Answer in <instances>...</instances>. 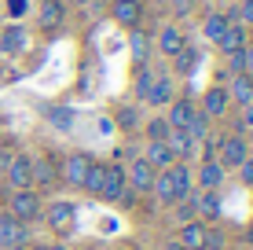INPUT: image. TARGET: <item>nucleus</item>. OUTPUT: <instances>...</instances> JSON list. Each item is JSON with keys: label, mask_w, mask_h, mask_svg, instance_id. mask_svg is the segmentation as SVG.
<instances>
[{"label": "nucleus", "mask_w": 253, "mask_h": 250, "mask_svg": "<svg viewBox=\"0 0 253 250\" xmlns=\"http://www.w3.org/2000/svg\"><path fill=\"white\" fill-rule=\"evenodd\" d=\"M191 184H195L191 169L184 166V162H172L169 169H158V177H154V188H151V192L158 195V202L176 206L180 199H187V195H191Z\"/></svg>", "instance_id": "obj_1"}, {"label": "nucleus", "mask_w": 253, "mask_h": 250, "mask_svg": "<svg viewBox=\"0 0 253 250\" xmlns=\"http://www.w3.org/2000/svg\"><path fill=\"white\" fill-rule=\"evenodd\" d=\"M7 213H11L15 221H22V225L37 221L41 213H44V206H41V195L33 192V188H22V192H15L11 199H7Z\"/></svg>", "instance_id": "obj_2"}, {"label": "nucleus", "mask_w": 253, "mask_h": 250, "mask_svg": "<svg viewBox=\"0 0 253 250\" xmlns=\"http://www.w3.org/2000/svg\"><path fill=\"white\" fill-rule=\"evenodd\" d=\"M246 158H250V148H246V140H242V133H231V136H224V140H216V162H220L224 169H239Z\"/></svg>", "instance_id": "obj_3"}, {"label": "nucleus", "mask_w": 253, "mask_h": 250, "mask_svg": "<svg viewBox=\"0 0 253 250\" xmlns=\"http://www.w3.org/2000/svg\"><path fill=\"white\" fill-rule=\"evenodd\" d=\"M154 177H158V169L151 166L147 158H132L125 166V180H128V192H139V195H151L154 188Z\"/></svg>", "instance_id": "obj_4"}, {"label": "nucleus", "mask_w": 253, "mask_h": 250, "mask_svg": "<svg viewBox=\"0 0 253 250\" xmlns=\"http://www.w3.org/2000/svg\"><path fill=\"white\" fill-rule=\"evenodd\" d=\"M0 247H4V250L30 247V228H26L22 221H15L11 213H0Z\"/></svg>", "instance_id": "obj_5"}, {"label": "nucleus", "mask_w": 253, "mask_h": 250, "mask_svg": "<svg viewBox=\"0 0 253 250\" xmlns=\"http://www.w3.org/2000/svg\"><path fill=\"white\" fill-rule=\"evenodd\" d=\"M92 162H95V158H92L88 151H74V154H66V162L59 166V177H63L70 188H81V184H84V173H88Z\"/></svg>", "instance_id": "obj_6"}, {"label": "nucleus", "mask_w": 253, "mask_h": 250, "mask_svg": "<svg viewBox=\"0 0 253 250\" xmlns=\"http://www.w3.org/2000/svg\"><path fill=\"white\" fill-rule=\"evenodd\" d=\"M4 180L15 188V192L33 188V158L30 154H11V162H7V169H4Z\"/></svg>", "instance_id": "obj_7"}, {"label": "nucleus", "mask_w": 253, "mask_h": 250, "mask_svg": "<svg viewBox=\"0 0 253 250\" xmlns=\"http://www.w3.org/2000/svg\"><path fill=\"white\" fill-rule=\"evenodd\" d=\"M44 217H48V228L55 232V236H66V232L74 228V221H77V206L66 202V199H59V202H51L44 210Z\"/></svg>", "instance_id": "obj_8"}, {"label": "nucleus", "mask_w": 253, "mask_h": 250, "mask_svg": "<svg viewBox=\"0 0 253 250\" xmlns=\"http://www.w3.org/2000/svg\"><path fill=\"white\" fill-rule=\"evenodd\" d=\"M128 180H125V166H107L103 169V188H99V199L107 202H118L121 195H125Z\"/></svg>", "instance_id": "obj_9"}, {"label": "nucleus", "mask_w": 253, "mask_h": 250, "mask_svg": "<svg viewBox=\"0 0 253 250\" xmlns=\"http://www.w3.org/2000/svg\"><path fill=\"white\" fill-rule=\"evenodd\" d=\"M206 232H209V225L206 221H184L180 225V250H206Z\"/></svg>", "instance_id": "obj_10"}, {"label": "nucleus", "mask_w": 253, "mask_h": 250, "mask_svg": "<svg viewBox=\"0 0 253 250\" xmlns=\"http://www.w3.org/2000/svg\"><path fill=\"white\" fill-rule=\"evenodd\" d=\"M220 184H224V166L216 158H206L198 166V188L202 192H220Z\"/></svg>", "instance_id": "obj_11"}, {"label": "nucleus", "mask_w": 253, "mask_h": 250, "mask_svg": "<svg viewBox=\"0 0 253 250\" xmlns=\"http://www.w3.org/2000/svg\"><path fill=\"white\" fill-rule=\"evenodd\" d=\"M110 15H114V22H121V26H139L143 4H139V0H114V4H110Z\"/></svg>", "instance_id": "obj_12"}, {"label": "nucleus", "mask_w": 253, "mask_h": 250, "mask_svg": "<svg viewBox=\"0 0 253 250\" xmlns=\"http://www.w3.org/2000/svg\"><path fill=\"white\" fill-rule=\"evenodd\" d=\"M191 202H195V213H202L206 221H216V217H220V210H224L220 192H198Z\"/></svg>", "instance_id": "obj_13"}, {"label": "nucleus", "mask_w": 253, "mask_h": 250, "mask_svg": "<svg viewBox=\"0 0 253 250\" xmlns=\"http://www.w3.org/2000/svg\"><path fill=\"white\" fill-rule=\"evenodd\" d=\"M228 100H235L239 107L253 103V74H235L228 85Z\"/></svg>", "instance_id": "obj_14"}, {"label": "nucleus", "mask_w": 253, "mask_h": 250, "mask_svg": "<svg viewBox=\"0 0 253 250\" xmlns=\"http://www.w3.org/2000/svg\"><path fill=\"white\" fill-rule=\"evenodd\" d=\"M216 48H220L224 55H231V51L246 48V26H242V22H231L228 30L220 33V41H216Z\"/></svg>", "instance_id": "obj_15"}, {"label": "nucleus", "mask_w": 253, "mask_h": 250, "mask_svg": "<svg viewBox=\"0 0 253 250\" xmlns=\"http://www.w3.org/2000/svg\"><path fill=\"white\" fill-rule=\"evenodd\" d=\"M228 89H220V85H213V89L206 92V100H202V114L206 118H220L224 110H228Z\"/></svg>", "instance_id": "obj_16"}, {"label": "nucleus", "mask_w": 253, "mask_h": 250, "mask_svg": "<svg viewBox=\"0 0 253 250\" xmlns=\"http://www.w3.org/2000/svg\"><path fill=\"white\" fill-rule=\"evenodd\" d=\"M128 51H132V63L136 66H147V51H151V33L132 26V33H128Z\"/></svg>", "instance_id": "obj_17"}, {"label": "nucleus", "mask_w": 253, "mask_h": 250, "mask_svg": "<svg viewBox=\"0 0 253 250\" xmlns=\"http://www.w3.org/2000/svg\"><path fill=\"white\" fill-rule=\"evenodd\" d=\"M66 15V0H44L41 4V30H59Z\"/></svg>", "instance_id": "obj_18"}, {"label": "nucleus", "mask_w": 253, "mask_h": 250, "mask_svg": "<svg viewBox=\"0 0 253 250\" xmlns=\"http://www.w3.org/2000/svg\"><path fill=\"white\" fill-rule=\"evenodd\" d=\"M158 48H162L165 55L172 59V55H180V51L187 48V37H184V33L176 30V26H165V30L158 33Z\"/></svg>", "instance_id": "obj_19"}, {"label": "nucleus", "mask_w": 253, "mask_h": 250, "mask_svg": "<svg viewBox=\"0 0 253 250\" xmlns=\"http://www.w3.org/2000/svg\"><path fill=\"white\" fill-rule=\"evenodd\" d=\"M143 158L151 162L154 169H169L172 162H176V154L169 151V144H165V140H151V144H147V154H143Z\"/></svg>", "instance_id": "obj_20"}, {"label": "nucleus", "mask_w": 253, "mask_h": 250, "mask_svg": "<svg viewBox=\"0 0 253 250\" xmlns=\"http://www.w3.org/2000/svg\"><path fill=\"white\" fill-rule=\"evenodd\" d=\"M191 114H195V103L191 100H172L169 103V129H187V122H191Z\"/></svg>", "instance_id": "obj_21"}, {"label": "nucleus", "mask_w": 253, "mask_h": 250, "mask_svg": "<svg viewBox=\"0 0 253 250\" xmlns=\"http://www.w3.org/2000/svg\"><path fill=\"white\" fill-rule=\"evenodd\" d=\"M165 144H169V151L176 154V162H184L191 148H195V140L187 136V129H169V136H165Z\"/></svg>", "instance_id": "obj_22"}, {"label": "nucleus", "mask_w": 253, "mask_h": 250, "mask_svg": "<svg viewBox=\"0 0 253 250\" xmlns=\"http://www.w3.org/2000/svg\"><path fill=\"white\" fill-rule=\"evenodd\" d=\"M147 103H151V107H169L172 103V81L169 77H154L151 92H147Z\"/></svg>", "instance_id": "obj_23"}, {"label": "nucleus", "mask_w": 253, "mask_h": 250, "mask_svg": "<svg viewBox=\"0 0 253 250\" xmlns=\"http://www.w3.org/2000/svg\"><path fill=\"white\" fill-rule=\"evenodd\" d=\"M55 180H59V169L51 166L48 158H33V184L48 188V184H55Z\"/></svg>", "instance_id": "obj_24"}, {"label": "nucleus", "mask_w": 253, "mask_h": 250, "mask_svg": "<svg viewBox=\"0 0 253 250\" xmlns=\"http://www.w3.org/2000/svg\"><path fill=\"white\" fill-rule=\"evenodd\" d=\"M187 136L195 144H202L206 136H209V118L202 114V110H195V114H191V122H187Z\"/></svg>", "instance_id": "obj_25"}, {"label": "nucleus", "mask_w": 253, "mask_h": 250, "mask_svg": "<svg viewBox=\"0 0 253 250\" xmlns=\"http://www.w3.org/2000/svg\"><path fill=\"white\" fill-rule=\"evenodd\" d=\"M103 169H107L103 162H92V166H88V173H84V184H81L88 195H99V188H103Z\"/></svg>", "instance_id": "obj_26"}, {"label": "nucleus", "mask_w": 253, "mask_h": 250, "mask_svg": "<svg viewBox=\"0 0 253 250\" xmlns=\"http://www.w3.org/2000/svg\"><path fill=\"white\" fill-rule=\"evenodd\" d=\"M228 15H220V11H213V15H209V19H206V37L209 41H220V33L224 30H228Z\"/></svg>", "instance_id": "obj_27"}, {"label": "nucleus", "mask_w": 253, "mask_h": 250, "mask_svg": "<svg viewBox=\"0 0 253 250\" xmlns=\"http://www.w3.org/2000/svg\"><path fill=\"white\" fill-rule=\"evenodd\" d=\"M22 30H19V26H7V30H4V37H0V48H4V51H19L22 48Z\"/></svg>", "instance_id": "obj_28"}, {"label": "nucleus", "mask_w": 253, "mask_h": 250, "mask_svg": "<svg viewBox=\"0 0 253 250\" xmlns=\"http://www.w3.org/2000/svg\"><path fill=\"white\" fill-rule=\"evenodd\" d=\"M151 85H154V74L147 70V66H136V96H139V100H147Z\"/></svg>", "instance_id": "obj_29"}, {"label": "nucleus", "mask_w": 253, "mask_h": 250, "mask_svg": "<svg viewBox=\"0 0 253 250\" xmlns=\"http://www.w3.org/2000/svg\"><path fill=\"white\" fill-rule=\"evenodd\" d=\"M172 59H176V70H180V74H191V70H195V63H198V55H195L191 48H184L180 55H172Z\"/></svg>", "instance_id": "obj_30"}, {"label": "nucleus", "mask_w": 253, "mask_h": 250, "mask_svg": "<svg viewBox=\"0 0 253 250\" xmlns=\"http://www.w3.org/2000/svg\"><path fill=\"white\" fill-rule=\"evenodd\" d=\"M118 125H121V129H136V125H139V110H136V107H121V110H118Z\"/></svg>", "instance_id": "obj_31"}, {"label": "nucleus", "mask_w": 253, "mask_h": 250, "mask_svg": "<svg viewBox=\"0 0 253 250\" xmlns=\"http://www.w3.org/2000/svg\"><path fill=\"white\" fill-rule=\"evenodd\" d=\"M147 136H151V140H165V136H169V122H165V118H151Z\"/></svg>", "instance_id": "obj_32"}, {"label": "nucleus", "mask_w": 253, "mask_h": 250, "mask_svg": "<svg viewBox=\"0 0 253 250\" xmlns=\"http://www.w3.org/2000/svg\"><path fill=\"white\" fill-rule=\"evenodd\" d=\"M176 217H180V221H191V217H195V202H191V195L176 202Z\"/></svg>", "instance_id": "obj_33"}, {"label": "nucleus", "mask_w": 253, "mask_h": 250, "mask_svg": "<svg viewBox=\"0 0 253 250\" xmlns=\"http://www.w3.org/2000/svg\"><path fill=\"white\" fill-rule=\"evenodd\" d=\"M26 7H30V0H7V15H11V19H22Z\"/></svg>", "instance_id": "obj_34"}, {"label": "nucleus", "mask_w": 253, "mask_h": 250, "mask_svg": "<svg viewBox=\"0 0 253 250\" xmlns=\"http://www.w3.org/2000/svg\"><path fill=\"white\" fill-rule=\"evenodd\" d=\"M239 180H242L246 188H253V158H246V162L239 166Z\"/></svg>", "instance_id": "obj_35"}, {"label": "nucleus", "mask_w": 253, "mask_h": 250, "mask_svg": "<svg viewBox=\"0 0 253 250\" xmlns=\"http://www.w3.org/2000/svg\"><path fill=\"white\" fill-rule=\"evenodd\" d=\"M242 74H253V45L242 48Z\"/></svg>", "instance_id": "obj_36"}, {"label": "nucleus", "mask_w": 253, "mask_h": 250, "mask_svg": "<svg viewBox=\"0 0 253 250\" xmlns=\"http://www.w3.org/2000/svg\"><path fill=\"white\" fill-rule=\"evenodd\" d=\"M239 129H253V103H246V107H242V122H239Z\"/></svg>", "instance_id": "obj_37"}, {"label": "nucleus", "mask_w": 253, "mask_h": 250, "mask_svg": "<svg viewBox=\"0 0 253 250\" xmlns=\"http://www.w3.org/2000/svg\"><path fill=\"white\" fill-rule=\"evenodd\" d=\"M172 7H176V15H187L195 7V0H172Z\"/></svg>", "instance_id": "obj_38"}, {"label": "nucleus", "mask_w": 253, "mask_h": 250, "mask_svg": "<svg viewBox=\"0 0 253 250\" xmlns=\"http://www.w3.org/2000/svg\"><path fill=\"white\" fill-rule=\"evenodd\" d=\"M7 162H11V151H7V148H0V173L7 169Z\"/></svg>", "instance_id": "obj_39"}, {"label": "nucleus", "mask_w": 253, "mask_h": 250, "mask_svg": "<svg viewBox=\"0 0 253 250\" xmlns=\"http://www.w3.org/2000/svg\"><path fill=\"white\" fill-rule=\"evenodd\" d=\"M41 250H70V247H63V243H55V247H41Z\"/></svg>", "instance_id": "obj_40"}, {"label": "nucleus", "mask_w": 253, "mask_h": 250, "mask_svg": "<svg viewBox=\"0 0 253 250\" xmlns=\"http://www.w3.org/2000/svg\"><path fill=\"white\" fill-rule=\"evenodd\" d=\"M74 4H84V0H74Z\"/></svg>", "instance_id": "obj_41"}, {"label": "nucleus", "mask_w": 253, "mask_h": 250, "mask_svg": "<svg viewBox=\"0 0 253 250\" xmlns=\"http://www.w3.org/2000/svg\"><path fill=\"white\" fill-rule=\"evenodd\" d=\"M0 213H4V202H0Z\"/></svg>", "instance_id": "obj_42"}, {"label": "nucleus", "mask_w": 253, "mask_h": 250, "mask_svg": "<svg viewBox=\"0 0 253 250\" xmlns=\"http://www.w3.org/2000/svg\"><path fill=\"white\" fill-rule=\"evenodd\" d=\"M139 4H143V0H139Z\"/></svg>", "instance_id": "obj_43"}]
</instances>
